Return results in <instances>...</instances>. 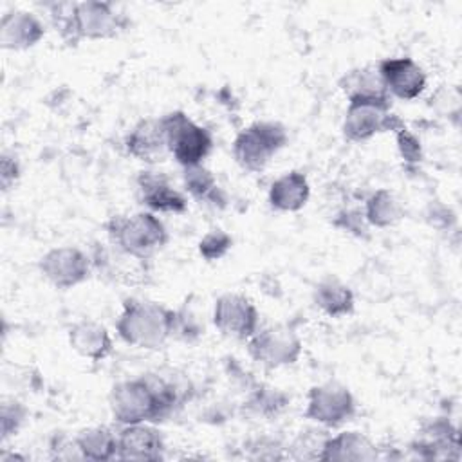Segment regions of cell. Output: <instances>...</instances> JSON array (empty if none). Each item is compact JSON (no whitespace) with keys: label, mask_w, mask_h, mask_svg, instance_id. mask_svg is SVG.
I'll list each match as a JSON object with an SVG mask.
<instances>
[{"label":"cell","mask_w":462,"mask_h":462,"mask_svg":"<svg viewBox=\"0 0 462 462\" xmlns=\"http://www.w3.org/2000/svg\"><path fill=\"white\" fill-rule=\"evenodd\" d=\"M213 323L224 336L249 339L258 330V310L249 298L227 292L215 301Z\"/></svg>","instance_id":"8fae6325"},{"label":"cell","mask_w":462,"mask_h":462,"mask_svg":"<svg viewBox=\"0 0 462 462\" xmlns=\"http://www.w3.org/2000/svg\"><path fill=\"white\" fill-rule=\"evenodd\" d=\"M125 148L128 155L137 161L153 164L166 159L168 141L162 117L141 119L125 137Z\"/></svg>","instance_id":"4fadbf2b"},{"label":"cell","mask_w":462,"mask_h":462,"mask_svg":"<svg viewBox=\"0 0 462 462\" xmlns=\"http://www.w3.org/2000/svg\"><path fill=\"white\" fill-rule=\"evenodd\" d=\"M402 126V121L390 112V103L356 101L348 103L343 121V135L348 141L361 143L381 132H395Z\"/></svg>","instance_id":"9c48e42d"},{"label":"cell","mask_w":462,"mask_h":462,"mask_svg":"<svg viewBox=\"0 0 462 462\" xmlns=\"http://www.w3.org/2000/svg\"><path fill=\"white\" fill-rule=\"evenodd\" d=\"M310 197V186L305 173L292 170L278 177L269 188V204L278 211H300Z\"/></svg>","instance_id":"44dd1931"},{"label":"cell","mask_w":462,"mask_h":462,"mask_svg":"<svg viewBox=\"0 0 462 462\" xmlns=\"http://www.w3.org/2000/svg\"><path fill=\"white\" fill-rule=\"evenodd\" d=\"M334 226L356 235V236H366L368 235V222L365 218V213L352 209V211H343L337 215L334 220Z\"/></svg>","instance_id":"f546056e"},{"label":"cell","mask_w":462,"mask_h":462,"mask_svg":"<svg viewBox=\"0 0 462 462\" xmlns=\"http://www.w3.org/2000/svg\"><path fill=\"white\" fill-rule=\"evenodd\" d=\"M354 413L356 401L346 386L339 383H323L309 390L305 410L307 419L325 428H337L348 422Z\"/></svg>","instance_id":"52a82bcc"},{"label":"cell","mask_w":462,"mask_h":462,"mask_svg":"<svg viewBox=\"0 0 462 462\" xmlns=\"http://www.w3.org/2000/svg\"><path fill=\"white\" fill-rule=\"evenodd\" d=\"M0 180H2V188L4 191H7L11 188V184H14V180L18 179L20 175V168H18V162L13 159V157H7L4 155L2 157V170H0Z\"/></svg>","instance_id":"1f68e13d"},{"label":"cell","mask_w":462,"mask_h":462,"mask_svg":"<svg viewBox=\"0 0 462 462\" xmlns=\"http://www.w3.org/2000/svg\"><path fill=\"white\" fill-rule=\"evenodd\" d=\"M38 269L51 285L67 291L83 283L90 276L94 263L92 258L87 256L81 249L61 245L47 251L40 258Z\"/></svg>","instance_id":"ba28073f"},{"label":"cell","mask_w":462,"mask_h":462,"mask_svg":"<svg viewBox=\"0 0 462 462\" xmlns=\"http://www.w3.org/2000/svg\"><path fill=\"white\" fill-rule=\"evenodd\" d=\"M301 339L289 325H273L256 330L247 339L249 356L265 368L292 365L301 356Z\"/></svg>","instance_id":"8992f818"},{"label":"cell","mask_w":462,"mask_h":462,"mask_svg":"<svg viewBox=\"0 0 462 462\" xmlns=\"http://www.w3.org/2000/svg\"><path fill=\"white\" fill-rule=\"evenodd\" d=\"M231 245H233V238L226 231L211 229L200 238L199 253L204 260L213 262V260H220L222 256H226V253L231 249Z\"/></svg>","instance_id":"83f0119b"},{"label":"cell","mask_w":462,"mask_h":462,"mask_svg":"<svg viewBox=\"0 0 462 462\" xmlns=\"http://www.w3.org/2000/svg\"><path fill=\"white\" fill-rule=\"evenodd\" d=\"M137 189L141 202L152 213L180 215L188 209V199L179 189H175L170 179L161 171H141L137 177Z\"/></svg>","instance_id":"5bb4252c"},{"label":"cell","mask_w":462,"mask_h":462,"mask_svg":"<svg viewBox=\"0 0 462 462\" xmlns=\"http://www.w3.org/2000/svg\"><path fill=\"white\" fill-rule=\"evenodd\" d=\"M164 442L161 433L146 424H128L117 433V458L137 462H157L162 458Z\"/></svg>","instance_id":"9a60e30c"},{"label":"cell","mask_w":462,"mask_h":462,"mask_svg":"<svg viewBox=\"0 0 462 462\" xmlns=\"http://www.w3.org/2000/svg\"><path fill=\"white\" fill-rule=\"evenodd\" d=\"M377 69L388 94L399 99H415L426 87V74L411 58H384Z\"/></svg>","instance_id":"7c38bea8"},{"label":"cell","mask_w":462,"mask_h":462,"mask_svg":"<svg viewBox=\"0 0 462 462\" xmlns=\"http://www.w3.org/2000/svg\"><path fill=\"white\" fill-rule=\"evenodd\" d=\"M94 267L106 278L125 283L143 282L146 276V260L121 251L117 245H97L92 254Z\"/></svg>","instance_id":"2e32d148"},{"label":"cell","mask_w":462,"mask_h":462,"mask_svg":"<svg viewBox=\"0 0 462 462\" xmlns=\"http://www.w3.org/2000/svg\"><path fill=\"white\" fill-rule=\"evenodd\" d=\"M69 343L74 352L92 361H101L112 352V337L108 330L92 319L78 321L69 330Z\"/></svg>","instance_id":"ffe728a7"},{"label":"cell","mask_w":462,"mask_h":462,"mask_svg":"<svg viewBox=\"0 0 462 462\" xmlns=\"http://www.w3.org/2000/svg\"><path fill=\"white\" fill-rule=\"evenodd\" d=\"M397 134V146L401 152V157L408 162V164H417L422 159V148H420V141L415 137V134H411L406 126L395 130Z\"/></svg>","instance_id":"f1b7e54d"},{"label":"cell","mask_w":462,"mask_h":462,"mask_svg":"<svg viewBox=\"0 0 462 462\" xmlns=\"http://www.w3.org/2000/svg\"><path fill=\"white\" fill-rule=\"evenodd\" d=\"M339 87L348 103L356 101H381L390 103V94L377 67H357L339 79Z\"/></svg>","instance_id":"d6986e66"},{"label":"cell","mask_w":462,"mask_h":462,"mask_svg":"<svg viewBox=\"0 0 462 462\" xmlns=\"http://www.w3.org/2000/svg\"><path fill=\"white\" fill-rule=\"evenodd\" d=\"M314 303L330 318H343L354 310L356 300L350 287L336 278H327L314 287Z\"/></svg>","instance_id":"603a6c76"},{"label":"cell","mask_w":462,"mask_h":462,"mask_svg":"<svg viewBox=\"0 0 462 462\" xmlns=\"http://www.w3.org/2000/svg\"><path fill=\"white\" fill-rule=\"evenodd\" d=\"M175 310L148 300L128 298L116 321L117 336L135 348H161L173 336Z\"/></svg>","instance_id":"7a4b0ae2"},{"label":"cell","mask_w":462,"mask_h":462,"mask_svg":"<svg viewBox=\"0 0 462 462\" xmlns=\"http://www.w3.org/2000/svg\"><path fill=\"white\" fill-rule=\"evenodd\" d=\"M287 130L274 121H256L233 141V157L247 171L263 170L287 144Z\"/></svg>","instance_id":"277c9868"},{"label":"cell","mask_w":462,"mask_h":462,"mask_svg":"<svg viewBox=\"0 0 462 462\" xmlns=\"http://www.w3.org/2000/svg\"><path fill=\"white\" fill-rule=\"evenodd\" d=\"M79 453L87 460H110L117 457V435L106 426H94L81 430L74 439Z\"/></svg>","instance_id":"cb8c5ba5"},{"label":"cell","mask_w":462,"mask_h":462,"mask_svg":"<svg viewBox=\"0 0 462 462\" xmlns=\"http://www.w3.org/2000/svg\"><path fill=\"white\" fill-rule=\"evenodd\" d=\"M128 25V18L116 13L106 2H76L72 38L79 40H106L117 36Z\"/></svg>","instance_id":"30bf717a"},{"label":"cell","mask_w":462,"mask_h":462,"mask_svg":"<svg viewBox=\"0 0 462 462\" xmlns=\"http://www.w3.org/2000/svg\"><path fill=\"white\" fill-rule=\"evenodd\" d=\"M168 152L182 166H197L209 155L213 148L211 134L188 117L182 110H173L162 116Z\"/></svg>","instance_id":"5b68a950"},{"label":"cell","mask_w":462,"mask_h":462,"mask_svg":"<svg viewBox=\"0 0 462 462\" xmlns=\"http://www.w3.org/2000/svg\"><path fill=\"white\" fill-rule=\"evenodd\" d=\"M177 402V386L157 375L121 381L108 395L110 411L123 426L162 420Z\"/></svg>","instance_id":"6da1fadb"},{"label":"cell","mask_w":462,"mask_h":462,"mask_svg":"<svg viewBox=\"0 0 462 462\" xmlns=\"http://www.w3.org/2000/svg\"><path fill=\"white\" fill-rule=\"evenodd\" d=\"M287 401L289 397L278 388L262 386L251 395L247 408L258 415H273V413L276 415L287 404Z\"/></svg>","instance_id":"4316f807"},{"label":"cell","mask_w":462,"mask_h":462,"mask_svg":"<svg viewBox=\"0 0 462 462\" xmlns=\"http://www.w3.org/2000/svg\"><path fill=\"white\" fill-rule=\"evenodd\" d=\"M25 417V410L18 404V402H4L2 404V437L7 439L9 435H13L20 424L23 422Z\"/></svg>","instance_id":"4dcf8cb0"},{"label":"cell","mask_w":462,"mask_h":462,"mask_svg":"<svg viewBox=\"0 0 462 462\" xmlns=\"http://www.w3.org/2000/svg\"><path fill=\"white\" fill-rule=\"evenodd\" d=\"M184 186H186V191L199 202H204L215 208L217 206L222 208L226 204V195L218 188L217 179L202 164L184 168Z\"/></svg>","instance_id":"484cf974"},{"label":"cell","mask_w":462,"mask_h":462,"mask_svg":"<svg viewBox=\"0 0 462 462\" xmlns=\"http://www.w3.org/2000/svg\"><path fill=\"white\" fill-rule=\"evenodd\" d=\"M411 446L424 458H455L449 449L458 451V433L448 420L437 419L424 426L419 440Z\"/></svg>","instance_id":"7402d4cb"},{"label":"cell","mask_w":462,"mask_h":462,"mask_svg":"<svg viewBox=\"0 0 462 462\" xmlns=\"http://www.w3.org/2000/svg\"><path fill=\"white\" fill-rule=\"evenodd\" d=\"M45 36L43 23L27 11L16 9L2 16L0 43L9 51H25L34 47Z\"/></svg>","instance_id":"e0dca14e"},{"label":"cell","mask_w":462,"mask_h":462,"mask_svg":"<svg viewBox=\"0 0 462 462\" xmlns=\"http://www.w3.org/2000/svg\"><path fill=\"white\" fill-rule=\"evenodd\" d=\"M106 231L110 244L141 260H148L168 242V231L162 220L152 211L112 217L106 222Z\"/></svg>","instance_id":"3957f363"},{"label":"cell","mask_w":462,"mask_h":462,"mask_svg":"<svg viewBox=\"0 0 462 462\" xmlns=\"http://www.w3.org/2000/svg\"><path fill=\"white\" fill-rule=\"evenodd\" d=\"M377 458V448L359 431H343L327 437L319 460L323 462H368Z\"/></svg>","instance_id":"ac0fdd59"},{"label":"cell","mask_w":462,"mask_h":462,"mask_svg":"<svg viewBox=\"0 0 462 462\" xmlns=\"http://www.w3.org/2000/svg\"><path fill=\"white\" fill-rule=\"evenodd\" d=\"M363 213L368 226L390 227L404 217V208L390 189L381 188L368 197Z\"/></svg>","instance_id":"d4e9b609"}]
</instances>
